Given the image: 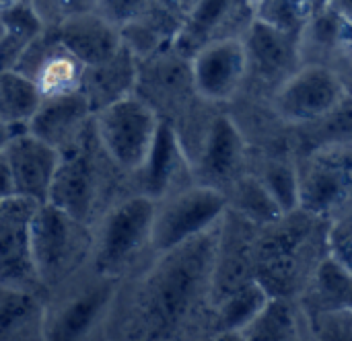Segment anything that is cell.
I'll list each match as a JSON object with an SVG mask.
<instances>
[{
    "label": "cell",
    "mask_w": 352,
    "mask_h": 341,
    "mask_svg": "<svg viewBox=\"0 0 352 341\" xmlns=\"http://www.w3.org/2000/svg\"><path fill=\"white\" fill-rule=\"evenodd\" d=\"M132 193H138L134 175L109 156L93 121L80 146L62 154L47 202L95 226L118 202Z\"/></svg>",
    "instance_id": "2"
},
{
    "label": "cell",
    "mask_w": 352,
    "mask_h": 341,
    "mask_svg": "<svg viewBox=\"0 0 352 341\" xmlns=\"http://www.w3.org/2000/svg\"><path fill=\"white\" fill-rule=\"evenodd\" d=\"M12 70L31 78L43 99L80 91L85 76V64L50 29L31 41Z\"/></svg>",
    "instance_id": "12"
},
{
    "label": "cell",
    "mask_w": 352,
    "mask_h": 341,
    "mask_svg": "<svg viewBox=\"0 0 352 341\" xmlns=\"http://www.w3.org/2000/svg\"><path fill=\"white\" fill-rule=\"evenodd\" d=\"M43 97L31 78L19 70H0V119L29 126Z\"/></svg>",
    "instance_id": "24"
},
{
    "label": "cell",
    "mask_w": 352,
    "mask_h": 341,
    "mask_svg": "<svg viewBox=\"0 0 352 341\" xmlns=\"http://www.w3.org/2000/svg\"><path fill=\"white\" fill-rule=\"evenodd\" d=\"M157 200L132 193L118 202L93 226L91 268L101 276L124 280L153 257V218Z\"/></svg>",
    "instance_id": "3"
},
{
    "label": "cell",
    "mask_w": 352,
    "mask_h": 341,
    "mask_svg": "<svg viewBox=\"0 0 352 341\" xmlns=\"http://www.w3.org/2000/svg\"><path fill=\"white\" fill-rule=\"evenodd\" d=\"M37 206V202L21 196L0 204V286L31 290L45 296L31 245V222Z\"/></svg>",
    "instance_id": "10"
},
{
    "label": "cell",
    "mask_w": 352,
    "mask_h": 341,
    "mask_svg": "<svg viewBox=\"0 0 352 341\" xmlns=\"http://www.w3.org/2000/svg\"><path fill=\"white\" fill-rule=\"evenodd\" d=\"M45 296L0 286V341H43Z\"/></svg>",
    "instance_id": "21"
},
{
    "label": "cell",
    "mask_w": 352,
    "mask_h": 341,
    "mask_svg": "<svg viewBox=\"0 0 352 341\" xmlns=\"http://www.w3.org/2000/svg\"><path fill=\"white\" fill-rule=\"evenodd\" d=\"M212 228L157 253L120 280L101 340H171L182 333L212 276Z\"/></svg>",
    "instance_id": "1"
},
{
    "label": "cell",
    "mask_w": 352,
    "mask_h": 341,
    "mask_svg": "<svg viewBox=\"0 0 352 341\" xmlns=\"http://www.w3.org/2000/svg\"><path fill=\"white\" fill-rule=\"evenodd\" d=\"M256 21L254 0H198L182 21L171 47L186 60H192L202 47L243 37Z\"/></svg>",
    "instance_id": "11"
},
{
    "label": "cell",
    "mask_w": 352,
    "mask_h": 341,
    "mask_svg": "<svg viewBox=\"0 0 352 341\" xmlns=\"http://www.w3.org/2000/svg\"><path fill=\"white\" fill-rule=\"evenodd\" d=\"M0 121H2V119H0Z\"/></svg>",
    "instance_id": "40"
},
{
    "label": "cell",
    "mask_w": 352,
    "mask_h": 341,
    "mask_svg": "<svg viewBox=\"0 0 352 341\" xmlns=\"http://www.w3.org/2000/svg\"><path fill=\"white\" fill-rule=\"evenodd\" d=\"M0 31H2V23H0Z\"/></svg>",
    "instance_id": "39"
},
{
    "label": "cell",
    "mask_w": 352,
    "mask_h": 341,
    "mask_svg": "<svg viewBox=\"0 0 352 341\" xmlns=\"http://www.w3.org/2000/svg\"><path fill=\"white\" fill-rule=\"evenodd\" d=\"M256 224H276L287 218L268 187L260 177H241L233 185V193L227 196V204Z\"/></svg>",
    "instance_id": "25"
},
{
    "label": "cell",
    "mask_w": 352,
    "mask_h": 341,
    "mask_svg": "<svg viewBox=\"0 0 352 341\" xmlns=\"http://www.w3.org/2000/svg\"><path fill=\"white\" fill-rule=\"evenodd\" d=\"M95 10L120 31L132 25H146L177 35L184 14L167 8L161 0H95Z\"/></svg>",
    "instance_id": "22"
},
{
    "label": "cell",
    "mask_w": 352,
    "mask_h": 341,
    "mask_svg": "<svg viewBox=\"0 0 352 341\" xmlns=\"http://www.w3.org/2000/svg\"><path fill=\"white\" fill-rule=\"evenodd\" d=\"M161 119L136 93L95 113V130L109 156L128 173H136L148 158Z\"/></svg>",
    "instance_id": "7"
},
{
    "label": "cell",
    "mask_w": 352,
    "mask_h": 341,
    "mask_svg": "<svg viewBox=\"0 0 352 341\" xmlns=\"http://www.w3.org/2000/svg\"><path fill=\"white\" fill-rule=\"evenodd\" d=\"M309 301L316 313L332 309H352V274L334 257L326 259L316 272Z\"/></svg>",
    "instance_id": "26"
},
{
    "label": "cell",
    "mask_w": 352,
    "mask_h": 341,
    "mask_svg": "<svg viewBox=\"0 0 352 341\" xmlns=\"http://www.w3.org/2000/svg\"><path fill=\"white\" fill-rule=\"evenodd\" d=\"M270 292L260 282H248L233 290V294L223 303L219 321L223 331L227 333H241L268 305Z\"/></svg>",
    "instance_id": "27"
},
{
    "label": "cell",
    "mask_w": 352,
    "mask_h": 341,
    "mask_svg": "<svg viewBox=\"0 0 352 341\" xmlns=\"http://www.w3.org/2000/svg\"><path fill=\"white\" fill-rule=\"evenodd\" d=\"M0 23V70H12L31 41L43 31V27L27 2L2 12Z\"/></svg>",
    "instance_id": "23"
},
{
    "label": "cell",
    "mask_w": 352,
    "mask_h": 341,
    "mask_svg": "<svg viewBox=\"0 0 352 341\" xmlns=\"http://www.w3.org/2000/svg\"><path fill=\"white\" fill-rule=\"evenodd\" d=\"M25 130H29V128H27V126H23V124H8V121H0V152L8 146V142H10L16 134L25 132Z\"/></svg>",
    "instance_id": "34"
},
{
    "label": "cell",
    "mask_w": 352,
    "mask_h": 341,
    "mask_svg": "<svg viewBox=\"0 0 352 341\" xmlns=\"http://www.w3.org/2000/svg\"><path fill=\"white\" fill-rule=\"evenodd\" d=\"M85 66L109 60L124 47L122 33L95 8L50 29Z\"/></svg>",
    "instance_id": "17"
},
{
    "label": "cell",
    "mask_w": 352,
    "mask_h": 341,
    "mask_svg": "<svg viewBox=\"0 0 352 341\" xmlns=\"http://www.w3.org/2000/svg\"><path fill=\"white\" fill-rule=\"evenodd\" d=\"M95 111L82 91L43 99L29 121V132L54 146L60 154L72 152L93 128Z\"/></svg>",
    "instance_id": "14"
},
{
    "label": "cell",
    "mask_w": 352,
    "mask_h": 341,
    "mask_svg": "<svg viewBox=\"0 0 352 341\" xmlns=\"http://www.w3.org/2000/svg\"><path fill=\"white\" fill-rule=\"evenodd\" d=\"M328 10H332L352 27V0H328Z\"/></svg>",
    "instance_id": "35"
},
{
    "label": "cell",
    "mask_w": 352,
    "mask_h": 341,
    "mask_svg": "<svg viewBox=\"0 0 352 341\" xmlns=\"http://www.w3.org/2000/svg\"><path fill=\"white\" fill-rule=\"evenodd\" d=\"M167 8H171V10H175V12H179V14H184L182 12V6H179V0H161Z\"/></svg>",
    "instance_id": "37"
},
{
    "label": "cell",
    "mask_w": 352,
    "mask_h": 341,
    "mask_svg": "<svg viewBox=\"0 0 352 341\" xmlns=\"http://www.w3.org/2000/svg\"><path fill=\"white\" fill-rule=\"evenodd\" d=\"M332 257L340 261L352 274V212L342 216L330 233Z\"/></svg>",
    "instance_id": "32"
},
{
    "label": "cell",
    "mask_w": 352,
    "mask_h": 341,
    "mask_svg": "<svg viewBox=\"0 0 352 341\" xmlns=\"http://www.w3.org/2000/svg\"><path fill=\"white\" fill-rule=\"evenodd\" d=\"M260 179L264 181V185L268 187V191L287 216L299 210V173L295 167L283 161H272L266 165Z\"/></svg>",
    "instance_id": "29"
},
{
    "label": "cell",
    "mask_w": 352,
    "mask_h": 341,
    "mask_svg": "<svg viewBox=\"0 0 352 341\" xmlns=\"http://www.w3.org/2000/svg\"><path fill=\"white\" fill-rule=\"evenodd\" d=\"M31 245L35 270L47 296L91 266L93 226L45 202L35 210Z\"/></svg>",
    "instance_id": "4"
},
{
    "label": "cell",
    "mask_w": 352,
    "mask_h": 341,
    "mask_svg": "<svg viewBox=\"0 0 352 341\" xmlns=\"http://www.w3.org/2000/svg\"><path fill=\"white\" fill-rule=\"evenodd\" d=\"M241 39L248 54V72L256 70L264 76L295 72L293 64L301 56L297 33L278 29L266 21L256 19Z\"/></svg>",
    "instance_id": "18"
},
{
    "label": "cell",
    "mask_w": 352,
    "mask_h": 341,
    "mask_svg": "<svg viewBox=\"0 0 352 341\" xmlns=\"http://www.w3.org/2000/svg\"><path fill=\"white\" fill-rule=\"evenodd\" d=\"M16 196V187H14V177H12V169L10 163L6 158V152H0V204L14 198Z\"/></svg>",
    "instance_id": "33"
},
{
    "label": "cell",
    "mask_w": 352,
    "mask_h": 341,
    "mask_svg": "<svg viewBox=\"0 0 352 341\" xmlns=\"http://www.w3.org/2000/svg\"><path fill=\"white\" fill-rule=\"evenodd\" d=\"M25 0H0V14L2 12H6V10H12V8H16L19 4H23Z\"/></svg>",
    "instance_id": "36"
},
{
    "label": "cell",
    "mask_w": 352,
    "mask_h": 341,
    "mask_svg": "<svg viewBox=\"0 0 352 341\" xmlns=\"http://www.w3.org/2000/svg\"><path fill=\"white\" fill-rule=\"evenodd\" d=\"M227 206V193L206 183H190L157 200L151 237L155 255L208 233Z\"/></svg>",
    "instance_id": "6"
},
{
    "label": "cell",
    "mask_w": 352,
    "mask_h": 341,
    "mask_svg": "<svg viewBox=\"0 0 352 341\" xmlns=\"http://www.w3.org/2000/svg\"><path fill=\"white\" fill-rule=\"evenodd\" d=\"M299 208L328 214L352 200V144L330 142L307 154L297 169Z\"/></svg>",
    "instance_id": "8"
},
{
    "label": "cell",
    "mask_w": 352,
    "mask_h": 341,
    "mask_svg": "<svg viewBox=\"0 0 352 341\" xmlns=\"http://www.w3.org/2000/svg\"><path fill=\"white\" fill-rule=\"evenodd\" d=\"M340 76L322 64H303L276 91L274 109L289 124L326 119L346 101Z\"/></svg>",
    "instance_id": "9"
},
{
    "label": "cell",
    "mask_w": 352,
    "mask_h": 341,
    "mask_svg": "<svg viewBox=\"0 0 352 341\" xmlns=\"http://www.w3.org/2000/svg\"><path fill=\"white\" fill-rule=\"evenodd\" d=\"M4 152L12 169L16 196L45 204L62 154L29 130L16 134Z\"/></svg>",
    "instance_id": "15"
},
{
    "label": "cell",
    "mask_w": 352,
    "mask_h": 341,
    "mask_svg": "<svg viewBox=\"0 0 352 341\" xmlns=\"http://www.w3.org/2000/svg\"><path fill=\"white\" fill-rule=\"evenodd\" d=\"M316 333L320 340L352 341V309L316 313Z\"/></svg>",
    "instance_id": "31"
},
{
    "label": "cell",
    "mask_w": 352,
    "mask_h": 341,
    "mask_svg": "<svg viewBox=\"0 0 352 341\" xmlns=\"http://www.w3.org/2000/svg\"><path fill=\"white\" fill-rule=\"evenodd\" d=\"M190 175H194L190 171V156L184 150L179 136L167 121H161L146 163L134 173L136 191L161 200L186 187L184 179Z\"/></svg>",
    "instance_id": "16"
},
{
    "label": "cell",
    "mask_w": 352,
    "mask_h": 341,
    "mask_svg": "<svg viewBox=\"0 0 352 341\" xmlns=\"http://www.w3.org/2000/svg\"><path fill=\"white\" fill-rule=\"evenodd\" d=\"M120 280L101 276L91 266L45 296L43 341L101 340Z\"/></svg>",
    "instance_id": "5"
},
{
    "label": "cell",
    "mask_w": 352,
    "mask_h": 341,
    "mask_svg": "<svg viewBox=\"0 0 352 341\" xmlns=\"http://www.w3.org/2000/svg\"><path fill=\"white\" fill-rule=\"evenodd\" d=\"M239 336L245 340H293L297 338V321L285 301L270 298L262 313Z\"/></svg>",
    "instance_id": "28"
},
{
    "label": "cell",
    "mask_w": 352,
    "mask_h": 341,
    "mask_svg": "<svg viewBox=\"0 0 352 341\" xmlns=\"http://www.w3.org/2000/svg\"><path fill=\"white\" fill-rule=\"evenodd\" d=\"M243 154V138L235 124L229 117H219L206 132L198 161L194 167V177L200 179L198 183H206L212 187H219L217 183H223L233 177L235 169L241 163Z\"/></svg>",
    "instance_id": "20"
},
{
    "label": "cell",
    "mask_w": 352,
    "mask_h": 341,
    "mask_svg": "<svg viewBox=\"0 0 352 341\" xmlns=\"http://www.w3.org/2000/svg\"><path fill=\"white\" fill-rule=\"evenodd\" d=\"M138 82V58L124 43V47L105 62L85 66L82 95L97 113L103 107L132 95Z\"/></svg>",
    "instance_id": "19"
},
{
    "label": "cell",
    "mask_w": 352,
    "mask_h": 341,
    "mask_svg": "<svg viewBox=\"0 0 352 341\" xmlns=\"http://www.w3.org/2000/svg\"><path fill=\"white\" fill-rule=\"evenodd\" d=\"M43 29H54L64 21L95 8V0H25Z\"/></svg>",
    "instance_id": "30"
},
{
    "label": "cell",
    "mask_w": 352,
    "mask_h": 341,
    "mask_svg": "<svg viewBox=\"0 0 352 341\" xmlns=\"http://www.w3.org/2000/svg\"><path fill=\"white\" fill-rule=\"evenodd\" d=\"M196 2H198V0H179V6H182V12L186 14V12H188V10H190V8H192V6H194Z\"/></svg>",
    "instance_id": "38"
},
{
    "label": "cell",
    "mask_w": 352,
    "mask_h": 341,
    "mask_svg": "<svg viewBox=\"0 0 352 341\" xmlns=\"http://www.w3.org/2000/svg\"><path fill=\"white\" fill-rule=\"evenodd\" d=\"M194 91L208 101L235 95L248 74V54L241 37H229L202 47L190 60Z\"/></svg>",
    "instance_id": "13"
}]
</instances>
